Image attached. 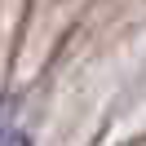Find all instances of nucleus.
<instances>
[{"mask_svg":"<svg viewBox=\"0 0 146 146\" xmlns=\"http://www.w3.org/2000/svg\"><path fill=\"white\" fill-rule=\"evenodd\" d=\"M0 146H27V133L22 128H0Z\"/></svg>","mask_w":146,"mask_h":146,"instance_id":"obj_1","label":"nucleus"}]
</instances>
